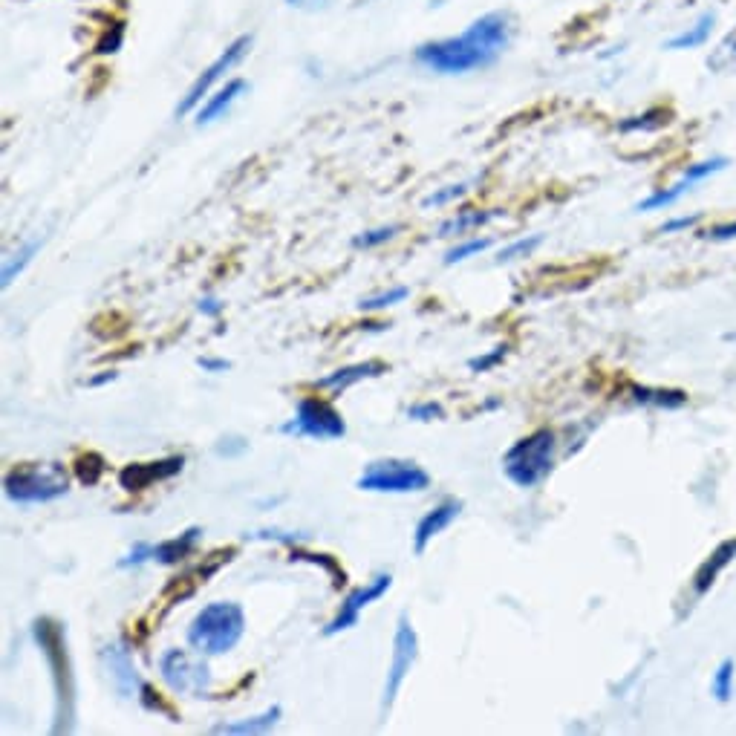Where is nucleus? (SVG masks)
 Returning <instances> with one entry per match:
<instances>
[{
  "label": "nucleus",
  "instance_id": "obj_30",
  "mask_svg": "<svg viewBox=\"0 0 736 736\" xmlns=\"http://www.w3.org/2000/svg\"><path fill=\"white\" fill-rule=\"evenodd\" d=\"M399 231H402V226H381V229L361 231V234L353 237V246H356V249H376V246H381V243L393 240Z\"/></svg>",
  "mask_w": 736,
  "mask_h": 736
},
{
  "label": "nucleus",
  "instance_id": "obj_42",
  "mask_svg": "<svg viewBox=\"0 0 736 736\" xmlns=\"http://www.w3.org/2000/svg\"><path fill=\"white\" fill-rule=\"evenodd\" d=\"M200 312H203V315H208V318H217V315L223 312V304H220V301H217L214 295H205L203 301H200Z\"/></svg>",
  "mask_w": 736,
  "mask_h": 736
},
{
  "label": "nucleus",
  "instance_id": "obj_13",
  "mask_svg": "<svg viewBox=\"0 0 736 736\" xmlns=\"http://www.w3.org/2000/svg\"><path fill=\"white\" fill-rule=\"evenodd\" d=\"M185 468V457H168L159 462H136V465H125L119 471V485L125 491H145L153 483L171 480Z\"/></svg>",
  "mask_w": 736,
  "mask_h": 736
},
{
  "label": "nucleus",
  "instance_id": "obj_9",
  "mask_svg": "<svg viewBox=\"0 0 736 736\" xmlns=\"http://www.w3.org/2000/svg\"><path fill=\"white\" fill-rule=\"evenodd\" d=\"M419 659V635L413 630L410 618L399 615V624H396V635H393V659L387 667V682H384V699H381V713H387L393 708L399 690L405 685V679L410 676L413 664Z\"/></svg>",
  "mask_w": 736,
  "mask_h": 736
},
{
  "label": "nucleus",
  "instance_id": "obj_23",
  "mask_svg": "<svg viewBox=\"0 0 736 736\" xmlns=\"http://www.w3.org/2000/svg\"><path fill=\"white\" fill-rule=\"evenodd\" d=\"M708 70H713L716 76L736 73V26L713 47V52L708 55Z\"/></svg>",
  "mask_w": 736,
  "mask_h": 736
},
{
  "label": "nucleus",
  "instance_id": "obj_35",
  "mask_svg": "<svg viewBox=\"0 0 736 736\" xmlns=\"http://www.w3.org/2000/svg\"><path fill=\"white\" fill-rule=\"evenodd\" d=\"M148 560H153V543H136L116 566H119V569H130V566H142V563H148Z\"/></svg>",
  "mask_w": 736,
  "mask_h": 736
},
{
  "label": "nucleus",
  "instance_id": "obj_7",
  "mask_svg": "<svg viewBox=\"0 0 736 736\" xmlns=\"http://www.w3.org/2000/svg\"><path fill=\"white\" fill-rule=\"evenodd\" d=\"M280 433L304 436V439H341L347 433V425H344V416L330 402L304 396L295 407V416L280 425Z\"/></svg>",
  "mask_w": 736,
  "mask_h": 736
},
{
  "label": "nucleus",
  "instance_id": "obj_43",
  "mask_svg": "<svg viewBox=\"0 0 736 736\" xmlns=\"http://www.w3.org/2000/svg\"><path fill=\"white\" fill-rule=\"evenodd\" d=\"M116 379V373H104V376H99V379H90V384L96 387V384H104V381H113Z\"/></svg>",
  "mask_w": 736,
  "mask_h": 736
},
{
  "label": "nucleus",
  "instance_id": "obj_21",
  "mask_svg": "<svg viewBox=\"0 0 736 736\" xmlns=\"http://www.w3.org/2000/svg\"><path fill=\"white\" fill-rule=\"evenodd\" d=\"M280 705H272L266 713L254 716V719H243V722H229V725H214V734H266L280 722Z\"/></svg>",
  "mask_w": 736,
  "mask_h": 736
},
{
  "label": "nucleus",
  "instance_id": "obj_28",
  "mask_svg": "<svg viewBox=\"0 0 736 736\" xmlns=\"http://www.w3.org/2000/svg\"><path fill=\"white\" fill-rule=\"evenodd\" d=\"M292 560H306V563H315V566H321L327 575L332 578V584L335 586H341L344 581H347V575H344V569L335 563V558H330V555H309V552H301L298 549V543L292 546Z\"/></svg>",
  "mask_w": 736,
  "mask_h": 736
},
{
  "label": "nucleus",
  "instance_id": "obj_3",
  "mask_svg": "<svg viewBox=\"0 0 736 736\" xmlns=\"http://www.w3.org/2000/svg\"><path fill=\"white\" fill-rule=\"evenodd\" d=\"M555 448L558 439L555 431L540 428V431L529 433L526 439L514 442L503 454V471L511 483L517 488H534L540 485L555 468Z\"/></svg>",
  "mask_w": 736,
  "mask_h": 736
},
{
  "label": "nucleus",
  "instance_id": "obj_5",
  "mask_svg": "<svg viewBox=\"0 0 736 736\" xmlns=\"http://www.w3.org/2000/svg\"><path fill=\"white\" fill-rule=\"evenodd\" d=\"M32 633H35L38 647L44 650V656L50 661V667L55 670L52 673L55 676V693H58L55 734L70 731V722H73V676H70V659H67V647H64V633H61V627L52 618H38Z\"/></svg>",
  "mask_w": 736,
  "mask_h": 736
},
{
  "label": "nucleus",
  "instance_id": "obj_17",
  "mask_svg": "<svg viewBox=\"0 0 736 736\" xmlns=\"http://www.w3.org/2000/svg\"><path fill=\"white\" fill-rule=\"evenodd\" d=\"M249 90V84L243 81V78H231L226 87H220L214 96H208L205 104L197 110V125H211V122H217V119H223L226 113L231 110V104L237 102L243 93Z\"/></svg>",
  "mask_w": 736,
  "mask_h": 736
},
{
  "label": "nucleus",
  "instance_id": "obj_25",
  "mask_svg": "<svg viewBox=\"0 0 736 736\" xmlns=\"http://www.w3.org/2000/svg\"><path fill=\"white\" fill-rule=\"evenodd\" d=\"M76 477L81 485H99V480L104 477V471H107V465H104V457L102 454H96V451H87V454H81L76 459Z\"/></svg>",
  "mask_w": 736,
  "mask_h": 736
},
{
  "label": "nucleus",
  "instance_id": "obj_6",
  "mask_svg": "<svg viewBox=\"0 0 736 736\" xmlns=\"http://www.w3.org/2000/svg\"><path fill=\"white\" fill-rule=\"evenodd\" d=\"M356 488L373 494H413L431 488V474L413 459H376L358 474Z\"/></svg>",
  "mask_w": 736,
  "mask_h": 736
},
{
  "label": "nucleus",
  "instance_id": "obj_22",
  "mask_svg": "<svg viewBox=\"0 0 736 736\" xmlns=\"http://www.w3.org/2000/svg\"><path fill=\"white\" fill-rule=\"evenodd\" d=\"M494 214L491 211H477V208H462L457 211V217H451V220H445L442 226H439V237H454V234H468L471 229H480L485 226L488 220H491Z\"/></svg>",
  "mask_w": 736,
  "mask_h": 736
},
{
  "label": "nucleus",
  "instance_id": "obj_39",
  "mask_svg": "<svg viewBox=\"0 0 736 736\" xmlns=\"http://www.w3.org/2000/svg\"><path fill=\"white\" fill-rule=\"evenodd\" d=\"M197 364L203 367L205 373H226L231 367L229 361H223V358H197Z\"/></svg>",
  "mask_w": 736,
  "mask_h": 736
},
{
  "label": "nucleus",
  "instance_id": "obj_2",
  "mask_svg": "<svg viewBox=\"0 0 736 736\" xmlns=\"http://www.w3.org/2000/svg\"><path fill=\"white\" fill-rule=\"evenodd\" d=\"M246 633V612L234 601H214L188 624V644L200 656L231 653Z\"/></svg>",
  "mask_w": 736,
  "mask_h": 736
},
{
  "label": "nucleus",
  "instance_id": "obj_31",
  "mask_svg": "<svg viewBox=\"0 0 736 736\" xmlns=\"http://www.w3.org/2000/svg\"><path fill=\"white\" fill-rule=\"evenodd\" d=\"M540 243H543V237H540V234H534V237H523V240L511 243V246H506V249H500V254H497V263H508V260H517V257H529V254H532Z\"/></svg>",
  "mask_w": 736,
  "mask_h": 736
},
{
  "label": "nucleus",
  "instance_id": "obj_41",
  "mask_svg": "<svg viewBox=\"0 0 736 736\" xmlns=\"http://www.w3.org/2000/svg\"><path fill=\"white\" fill-rule=\"evenodd\" d=\"M332 0H286V6H295V9H309V12H318V9H327Z\"/></svg>",
  "mask_w": 736,
  "mask_h": 736
},
{
  "label": "nucleus",
  "instance_id": "obj_34",
  "mask_svg": "<svg viewBox=\"0 0 736 736\" xmlns=\"http://www.w3.org/2000/svg\"><path fill=\"white\" fill-rule=\"evenodd\" d=\"M139 699H142V705H145L148 711L162 713V716H171V722H177L179 719L177 713H174V708H171V705H165V702H162V696H159L151 685H142V690H139Z\"/></svg>",
  "mask_w": 736,
  "mask_h": 736
},
{
  "label": "nucleus",
  "instance_id": "obj_32",
  "mask_svg": "<svg viewBox=\"0 0 736 736\" xmlns=\"http://www.w3.org/2000/svg\"><path fill=\"white\" fill-rule=\"evenodd\" d=\"M488 246H491V240H488V237H483V240H465V243H459V246H454L451 252L445 254V266L462 263V260H468L471 254L485 252Z\"/></svg>",
  "mask_w": 736,
  "mask_h": 736
},
{
  "label": "nucleus",
  "instance_id": "obj_20",
  "mask_svg": "<svg viewBox=\"0 0 736 736\" xmlns=\"http://www.w3.org/2000/svg\"><path fill=\"white\" fill-rule=\"evenodd\" d=\"M200 534H203L200 526H191V529H185V532L177 534V537H171V540L156 543V546H153V560H156V563H165V566H174L179 560H185L191 552H194Z\"/></svg>",
  "mask_w": 736,
  "mask_h": 736
},
{
  "label": "nucleus",
  "instance_id": "obj_37",
  "mask_svg": "<svg viewBox=\"0 0 736 736\" xmlns=\"http://www.w3.org/2000/svg\"><path fill=\"white\" fill-rule=\"evenodd\" d=\"M506 353H508V347H497V350H491V353H485V356L471 358V361H468V367H471L474 373H485V370H491L494 364H500V361L506 358Z\"/></svg>",
  "mask_w": 736,
  "mask_h": 736
},
{
  "label": "nucleus",
  "instance_id": "obj_18",
  "mask_svg": "<svg viewBox=\"0 0 736 736\" xmlns=\"http://www.w3.org/2000/svg\"><path fill=\"white\" fill-rule=\"evenodd\" d=\"M713 29H716V12H702L693 24L685 26L682 32H676V35L664 44V50L670 52L699 50V47H705V44L711 41Z\"/></svg>",
  "mask_w": 736,
  "mask_h": 736
},
{
  "label": "nucleus",
  "instance_id": "obj_4",
  "mask_svg": "<svg viewBox=\"0 0 736 736\" xmlns=\"http://www.w3.org/2000/svg\"><path fill=\"white\" fill-rule=\"evenodd\" d=\"M3 491L18 506H41L70 491L61 465H18L6 474Z\"/></svg>",
  "mask_w": 736,
  "mask_h": 736
},
{
  "label": "nucleus",
  "instance_id": "obj_26",
  "mask_svg": "<svg viewBox=\"0 0 736 736\" xmlns=\"http://www.w3.org/2000/svg\"><path fill=\"white\" fill-rule=\"evenodd\" d=\"M734 673V659L719 661V667H716L711 679V693L716 696V702H731V696H734Z\"/></svg>",
  "mask_w": 736,
  "mask_h": 736
},
{
  "label": "nucleus",
  "instance_id": "obj_12",
  "mask_svg": "<svg viewBox=\"0 0 736 736\" xmlns=\"http://www.w3.org/2000/svg\"><path fill=\"white\" fill-rule=\"evenodd\" d=\"M393 586V575L390 572H379L373 581H367L364 586H358V589H353L347 598H344V604H341V610H338V615L332 618L330 624L324 627V635L327 638H332V635H338V633H344V630H353V627H358V618H361V612L367 610L373 601H379L381 595L387 592Z\"/></svg>",
  "mask_w": 736,
  "mask_h": 736
},
{
  "label": "nucleus",
  "instance_id": "obj_38",
  "mask_svg": "<svg viewBox=\"0 0 736 736\" xmlns=\"http://www.w3.org/2000/svg\"><path fill=\"white\" fill-rule=\"evenodd\" d=\"M699 223V214H693V217H679V220H670V223H664L659 229V234H673V231H682V229H693Z\"/></svg>",
  "mask_w": 736,
  "mask_h": 736
},
{
  "label": "nucleus",
  "instance_id": "obj_19",
  "mask_svg": "<svg viewBox=\"0 0 736 736\" xmlns=\"http://www.w3.org/2000/svg\"><path fill=\"white\" fill-rule=\"evenodd\" d=\"M736 558V537L734 540H725V543H719L716 549H713V555L699 569H696V575H693V589H696V595H705L713 584H716V578L722 575V569Z\"/></svg>",
  "mask_w": 736,
  "mask_h": 736
},
{
  "label": "nucleus",
  "instance_id": "obj_29",
  "mask_svg": "<svg viewBox=\"0 0 736 736\" xmlns=\"http://www.w3.org/2000/svg\"><path fill=\"white\" fill-rule=\"evenodd\" d=\"M407 295H410L407 286H393L390 292H381V295H373V298H364V301L358 304V309H361V312H381V309H387V306L402 304Z\"/></svg>",
  "mask_w": 736,
  "mask_h": 736
},
{
  "label": "nucleus",
  "instance_id": "obj_16",
  "mask_svg": "<svg viewBox=\"0 0 736 736\" xmlns=\"http://www.w3.org/2000/svg\"><path fill=\"white\" fill-rule=\"evenodd\" d=\"M390 367L384 364V361H358V364H350V367H341V370H335L330 376H324V379L315 381V387H321V390H335V393H344L347 387H353L358 381H367V379H379L384 376Z\"/></svg>",
  "mask_w": 736,
  "mask_h": 736
},
{
  "label": "nucleus",
  "instance_id": "obj_40",
  "mask_svg": "<svg viewBox=\"0 0 736 736\" xmlns=\"http://www.w3.org/2000/svg\"><path fill=\"white\" fill-rule=\"evenodd\" d=\"M705 237H708V240H719V243H722V240H734L736 223H728V226H713Z\"/></svg>",
  "mask_w": 736,
  "mask_h": 736
},
{
  "label": "nucleus",
  "instance_id": "obj_10",
  "mask_svg": "<svg viewBox=\"0 0 736 736\" xmlns=\"http://www.w3.org/2000/svg\"><path fill=\"white\" fill-rule=\"evenodd\" d=\"M731 162H728V156H711V159H702V162H693V165H687L685 171H682V177L676 179L673 185H667V188H659V191H653L650 197H644L641 203L635 205V211H664V208H670V205H676L685 194H690L699 182H705V179L716 177L719 171H725Z\"/></svg>",
  "mask_w": 736,
  "mask_h": 736
},
{
  "label": "nucleus",
  "instance_id": "obj_11",
  "mask_svg": "<svg viewBox=\"0 0 736 736\" xmlns=\"http://www.w3.org/2000/svg\"><path fill=\"white\" fill-rule=\"evenodd\" d=\"M252 50V35H240V38H234L231 41L229 47L226 50L220 52L208 67L203 70V76L197 78L194 84H191V90L185 93V99L179 102L177 107V116H188L194 107H200V102H203L205 96L211 93V87L220 81V78L226 76V73H231L243 58H246V52Z\"/></svg>",
  "mask_w": 736,
  "mask_h": 736
},
{
  "label": "nucleus",
  "instance_id": "obj_24",
  "mask_svg": "<svg viewBox=\"0 0 736 736\" xmlns=\"http://www.w3.org/2000/svg\"><path fill=\"white\" fill-rule=\"evenodd\" d=\"M635 402L641 405H656V407H682L687 402V396L682 390H661V387H630Z\"/></svg>",
  "mask_w": 736,
  "mask_h": 736
},
{
  "label": "nucleus",
  "instance_id": "obj_14",
  "mask_svg": "<svg viewBox=\"0 0 736 736\" xmlns=\"http://www.w3.org/2000/svg\"><path fill=\"white\" fill-rule=\"evenodd\" d=\"M462 514V500L457 497H448L442 500L439 506L431 508L419 523H416V532H413V552L416 555H425L428 543H431L436 534H442L454 520Z\"/></svg>",
  "mask_w": 736,
  "mask_h": 736
},
{
  "label": "nucleus",
  "instance_id": "obj_15",
  "mask_svg": "<svg viewBox=\"0 0 736 736\" xmlns=\"http://www.w3.org/2000/svg\"><path fill=\"white\" fill-rule=\"evenodd\" d=\"M102 656L104 664H107V670H110V682L116 687V693L133 696V693L142 690L145 682L139 679V673H136V667H133V659H130V653L125 650V644H107Z\"/></svg>",
  "mask_w": 736,
  "mask_h": 736
},
{
  "label": "nucleus",
  "instance_id": "obj_8",
  "mask_svg": "<svg viewBox=\"0 0 736 736\" xmlns=\"http://www.w3.org/2000/svg\"><path fill=\"white\" fill-rule=\"evenodd\" d=\"M162 682L179 696L203 699L211 693V670L203 659L188 656L185 650H165L159 659Z\"/></svg>",
  "mask_w": 736,
  "mask_h": 736
},
{
  "label": "nucleus",
  "instance_id": "obj_33",
  "mask_svg": "<svg viewBox=\"0 0 736 736\" xmlns=\"http://www.w3.org/2000/svg\"><path fill=\"white\" fill-rule=\"evenodd\" d=\"M465 191H468V182L448 185L445 191H436V194H431V197H425L422 205H425V208H442V205L454 203V200H459V197H465Z\"/></svg>",
  "mask_w": 736,
  "mask_h": 736
},
{
  "label": "nucleus",
  "instance_id": "obj_36",
  "mask_svg": "<svg viewBox=\"0 0 736 736\" xmlns=\"http://www.w3.org/2000/svg\"><path fill=\"white\" fill-rule=\"evenodd\" d=\"M442 416H445V410L436 402H422V405L407 407V419H413V422H433V419H442Z\"/></svg>",
  "mask_w": 736,
  "mask_h": 736
},
{
  "label": "nucleus",
  "instance_id": "obj_27",
  "mask_svg": "<svg viewBox=\"0 0 736 736\" xmlns=\"http://www.w3.org/2000/svg\"><path fill=\"white\" fill-rule=\"evenodd\" d=\"M41 246H44V240H32L26 249H21V252L15 254V260H6V266H3V286H9L12 280L24 272L26 266L32 263V257L41 252Z\"/></svg>",
  "mask_w": 736,
  "mask_h": 736
},
{
  "label": "nucleus",
  "instance_id": "obj_1",
  "mask_svg": "<svg viewBox=\"0 0 736 736\" xmlns=\"http://www.w3.org/2000/svg\"><path fill=\"white\" fill-rule=\"evenodd\" d=\"M511 44V18L506 12H485L465 26L459 35L428 41L413 52V58L439 76H465L497 64Z\"/></svg>",
  "mask_w": 736,
  "mask_h": 736
}]
</instances>
